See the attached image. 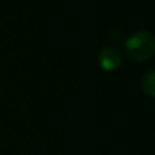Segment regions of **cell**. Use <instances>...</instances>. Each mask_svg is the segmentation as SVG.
Masks as SVG:
<instances>
[{"instance_id":"cell-1","label":"cell","mask_w":155,"mask_h":155,"mask_svg":"<svg viewBox=\"0 0 155 155\" xmlns=\"http://www.w3.org/2000/svg\"><path fill=\"white\" fill-rule=\"evenodd\" d=\"M155 40L150 31H137L127 40L125 42V54L132 61H146L154 53Z\"/></svg>"},{"instance_id":"cell-2","label":"cell","mask_w":155,"mask_h":155,"mask_svg":"<svg viewBox=\"0 0 155 155\" xmlns=\"http://www.w3.org/2000/svg\"><path fill=\"white\" fill-rule=\"evenodd\" d=\"M121 52L114 46H105L98 54L99 65L105 71H113L121 64Z\"/></svg>"},{"instance_id":"cell-3","label":"cell","mask_w":155,"mask_h":155,"mask_svg":"<svg viewBox=\"0 0 155 155\" xmlns=\"http://www.w3.org/2000/svg\"><path fill=\"white\" fill-rule=\"evenodd\" d=\"M143 88L148 95H154V72H148L143 78Z\"/></svg>"}]
</instances>
